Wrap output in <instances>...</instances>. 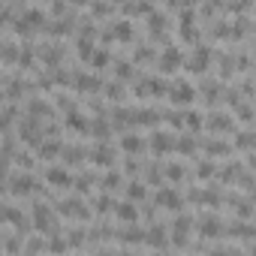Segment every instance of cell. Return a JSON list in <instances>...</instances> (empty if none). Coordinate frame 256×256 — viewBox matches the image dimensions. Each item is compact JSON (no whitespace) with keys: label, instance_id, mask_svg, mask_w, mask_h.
Returning a JSON list of instances; mask_svg holds the SVG:
<instances>
[{"label":"cell","instance_id":"1","mask_svg":"<svg viewBox=\"0 0 256 256\" xmlns=\"http://www.w3.org/2000/svg\"><path fill=\"white\" fill-rule=\"evenodd\" d=\"M34 223H36L40 232H54L58 229V220H54V214H52V208L46 202H36L34 205Z\"/></svg>","mask_w":256,"mask_h":256},{"label":"cell","instance_id":"2","mask_svg":"<svg viewBox=\"0 0 256 256\" xmlns=\"http://www.w3.org/2000/svg\"><path fill=\"white\" fill-rule=\"evenodd\" d=\"M169 96H172L175 106H190V102L196 100V88H193L190 82H175L172 90H169Z\"/></svg>","mask_w":256,"mask_h":256},{"label":"cell","instance_id":"3","mask_svg":"<svg viewBox=\"0 0 256 256\" xmlns=\"http://www.w3.org/2000/svg\"><path fill=\"white\" fill-rule=\"evenodd\" d=\"M205 126H208L211 133H229V130H235L232 114H226V112H214V114H208Z\"/></svg>","mask_w":256,"mask_h":256},{"label":"cell","instance_id":"4","mask_svg":"<svg viewBox=\"0 0 256 256\" xmlns=\"http://www.w3.org/2000/svg\"><path fill=\"white\" fill-rule=\"evenodd\" d=\"M208 60H211V52H208L205 46H196V52H193V58H190L187 64H190V70H196V72H205Z\"/></svg>","mask_w":256,"mask_h":256},{"label":"cell","instance_id":"5","mask_svg":"<svg viewBox=\"0 0 256 256\" xmlns=\"http://www.w3.org/2000/svg\"><path fill=\"white\" fill-rule=\"evenodd\" d=\"M157 202H160L163 208L178 211V208H181V193H178V190H172V187H166V190H160V193H157Z\"/></svg>","mask_w":256,"mask_h":256},{"label":"cell","instance_id":"6","mask_svg":"<svg viewBox=\"0 0 256 256\" xmlns=\"http://www.w3.org/2000/svg\"><path fill=\"white\" fill-rule=\"evenodd\" d=\"M199 232H202L205 238H217L223 229H220V220H217L214 214H208V217H202V220H199Z\"/></svg>","mask_w":256,"mask_h":256},{"label":"cell","instance_id":"7","mask_svg":"<svg viewBox=\"0 0 256 256\" xmlns=\"http://www.w3.org/2000/svg\"><path fill=\"white\" fill-rule=\"evenodd\" d=\"M187 232H190V220H187V217H178V220H175V232H172L169 241L178 244V247H184V244H187Z\"/></svg>","mask_w":256,"mask_h":256},{"label":"cell","instance_id":"8","mask_svg":"<svg viewBox=\"0 0 256 256\" xmlns=\"http://www.w3.org/2000/svg\"><path fill=\"white\" fill-rule=\"evenodd\" d=\"M172 145H175L172 133H154V136H151V148H154L157 154H166V151H172Z\"/></svg>","mask_w":256,"mask_h":256},{"label":"cell","instance_id":"9","mask_svg":"<svg viewBox=\"0 0 256 256\" xmlns=\"http://www.w3.org/2000/svg\"><path fill=\"white\" fill-rule=\"evenodd\" d=\"M120 145H124V151H126V154H139V151L145 148V139H142L139 133H126V136L120 139Z\"/></svg>","mask_w":256,"mask_h":256},{"label":"cell","instance_id":"10","mask_svg":"<svg viewBox=\"0 0 256 256\" xmlns=\"http://www.w3.org/2000/svg\"><path fill=\"white\" fill-rule=\"evenodd\" d=\"M145 241L151 244V247H166V241H169V235H166V229H148L145 232Z\"/></svg>","mask_w":256,"mask_h":256},{"label":"cell","instance_id":"11","mask_svg":"<svg viewBox=\"0 0 256 256\" xmlns=\"http://www.w3.org/2000/svg\"><path fill=\"white\" fill-rule=\"evenodd\" d=\"M184 124H187V130H193V133H196V130H202V114L187 108V112H181V126H184Z\"/></svg>","mask_w":256,"mask_h":256},{"label":"cell","instance_id":"12","mask_svg":"<svg viewBox=\"0 0 256 256\" xmlns=\"http://www.w3.org/2000/svg\"><path fill=\"white\" fill-rule=\"evenodd\" d=\"M178 64H184L181 52H178L175 46H166V52H163V66H166V70H172V66H178Z\"/></svg>","mask_w":256,"mask_h":256},{"label":"cell","instance_id":"13","mask_svg":"<svg viewBox=\"0 0 256 256\" xmlns=\"http://www.w3.org/2000/svg\"><path fill=\"white\" fill-rule=\"evenodd\" d=\"M118 217H120L124 223H136L139 211H136V205H133V202H124V205H118Z\"/></svg>","mask_w":256,"mask_h":256},{"label":"cell","instance_id":"14","mask_svg":"<svg viewBox=\"0 0 256 256\" xmlns=\"http://www.w3.org/2000/svg\"><path fill=\"white\" fill-rule=\"evenodd\" d=\"M52 184H58V187H66L70 184V172L66 169H60V166H54V169H48V175H46Z\"/></svg>","mask_w":256,"mask_h":256},{"label":"cell","instance_id":"15","mask_svg":"<svg viewBox=\"0 0 256 256\" xmlns=\"http://www.w3.org/2000/svg\"><path fill=\"white\" fill-rule=\"evenodd\" d=\"M112 36H118V40H130V36H133V28H130V22H126V18L114 22V28H112Z\"/></svg>","mask_w":256,"mask_h":256},{"label":"cell","instance_id":"16","mask_svg":"<svg viewBox=\"0 0 256 256\" xmlns=\"http://www.w3.org/2000/svg\"><path fill=\"white\" fill-rule=\"evenodd\" d=\"M12 190H16L18 196H28V193L34 190V178H28V175H18V178L12 181Z\"/></svg>","mask_w":256,"mask_h":256},{"label":"cell","instance_id":"17","mask_svg":"<svg viewBox=\"0 0 256 256\" xmlns=\"http://www.w3.org/2000/svg\"><path fill=\"white\" fill-rule=\"evenodd\" d=\"M205 151H208V154H211V157H220V154H229V151H232V148H229V145H226V142H223V139H211V142H208V145H205Z\"/></svg>","mask_w":256,"mask_h":256},{"label":"cell","instance_id":"18","mask_svg":"<svg viewBox=\"0 0 256 256\" xmlns=\"http://www.w3.org/2000/svg\"><path fill=\"white\" fill-rule=\"evenodd\" d=\"M190 199H193V202H208V205H217V202H220V196L211 193V190H193Z\"/></svg>","mask_w":256,"mask_h":256},{"label":"cell","instance_id":"19","mask_svg":"<svg viewBox=\"0 0 256 256\" xmlns=\"http://www.w3.org/2000/svg\"><path fill=\"white\" fill-rule=\"evenodd\" d=\"M120 238H124V244H139V241H145V232H139V229H124Z\"/></svg>","mask_w":256,"mask_h":256},{"label":"cell","instance_id":"20","mask_svg":"<svg viewBox=\"0 0 256 256\" xmlns=\"http://www.w3.org/2000/svg\"><path fill=\"white\" fill-rule=\"evenodd\" d=\"M163 175H166L169 181H181V178H184V166H181V163H169Z\"/></svg>","mask_w":256,"mask_h":256},{"label":"cell","instance_id":"21","mask_svg":"<svg viewBox=\"0 0 256 256\" xmlns=\"http://www.w3.org/2000/svg\"><path fill=\"white\" fill-rule=\"evenodd\" d=\"M232 235H238V238H244V241H250L253 238V229L247 226V223H232V229H229Z\"/></svg>","mask_w":256,"mask_h":256},{"label":"cell","instance_id":"22","mask_svg":"<svg viewBox=\"0 0 256 256\" xmlns=\"http://www.w3.org/2000/svg\"><path fill=\"white\" fill-rule=\"evenodd\" d=\"M126 196H130V202L145 199V184H126Z\"/></svg>","mask_w":256,"mask_h":256},{"label":"cell","instance_id":"23","mask_svg":"<svg viewBox=\"0 0 256 256\" xmlns=\"http://www.w3.org/2000/svg\"><path fill=\"white\" fill-rule=\"evenodd\" d=\"M235 142H238V148H241V151H250V148H253V133H250V130H244V133H238V139H235Z\"/></svg>","mask_w":256,"mask_h":256},{"label":"cell","instance_id":"24","mask_svg":"<svg viewBox=\"0 0 256 256\" xmlns=\"http://www.w3.org/2000/svg\"><path fill=\"white\" fill-rule=\"evenodd\" d=\"M175 148H178L181 154H193V148H196V145H193V139H190V136H181V139L175 142Z\"/></svg>","mask_w":256,"mask_h":256},{"label":"cell","instance_id":"25","mask_svg":"<svg viewBox=\"0 0 256 256\" xmlns=\"http://www.w3.org/2000/svg\"><path fill=\"white\" fill-rule=\"evenodd\" d=\"M94 160H96V163H106V166H108V163L114 160V154H112L108 148H96V151H94Z\"/></svg>","mask_w":256,"mask_h":256},{"label":"cell","instance_id":"26","mask_svg":"<svg viewBox=\"0 0 256 256\" xmlns=\"http://www.w3.org/2000/svg\"><path fill=\"white\" fill-rule=\"evenodd\" d=\"M90 60H94V66H106V64H108V52H106V48L90 52Z\"/></svg>","mask_w":256,"mask_h":256},{"label":"cell","instance_id":"27","mask_svg":"<svg viewBox=\"0 0 256 256\" xmlns=\"http://www.w3.org/2000/svg\"><path fill=\"white\" fill-rule=\"evenodd\" d=\"M202 90L208 94L205 100H217V94H220V82H205V84H202Z\"/></svg>","mask_w":256,"mask_h":256},{"label":"cell","instance_id":"28","mask_svg":"<svg viewBox=\"0 0 256 256\" xmlns=\"http://www.w3.org/2000/svg\"><path fill=\"white\" fill-rule=\"evenodd\" d=\"M70 126H72V130H78V133H84V130H88V124H84V118H82V114H70Z\"/></svg>","mask_w":256,"mask_h":256},{"label":"cell","instance_id":"29","mask_svg":"<svg viewBox=\"0 0 256 256\" xmlns=\"http://www.w3.org/2000/svg\"><path fill=\"white\" fill-rule=\"evenodd\" d=\"M58 151H60V142H46V148H40L42 157H54Z\"/></svg>","mask_w":256,"mask_h":256},{"label":"cell","instance_id":"30","mask_svg":"<svg viewBox=\"0 0 256 256\" xmlns=\"http://www.w3.org/2000/svg\"><path fill=\"white\" fill-rule=\"evenodd\" d=\"M208 175H214V163L208 160V163H199V178H208Z\"/></svg>","mask_w":256,"mask_h":256},{"label":"cell","instance_id":"31","mask_svg":"<svg viewBox=\"0 0 256 256\" xmlns=\"http://www.w3.org/2000/svg\"><path fill=\"white\" fill-rule=\"evenodd\" d=\"M90 12H96V16H106V12H112V6H108V4H94V6H90Z\"/></svg>","mask_w":256,"mask_h":256},{"label":"cell","instance_id":"32","mask_svg":"<svg viewBox=\"0 0 256 256\" xmlns=\"http://www.w3.org/2000/svg\"><path fill=\"white\" fill-rule=\"evenodd\" d=\"M48 247H52L54 253H60V250H66V241H64V238H52V244H48Z\"/></svg>","mask_w":256,"mask_h":256},{"label":"cell","instance_id":"33","mask_svg":"<svg viewBox=\"0 0 256 256\" xmlns=\"http://www.w3.org/2000/svg\"><path fill=\"white\" fill-rule=\"evenodd\" d=\"M102 184H106V187H118V184H120V175H106Z\"/></svg>","mask_w":256,"mask_h":256},{"label":"cell","instance_id":"34","mask_svg":"<svg viewBox=\"0 0 256 256\" xmlns=\"http://www.w3.org/2000/svg\"><path fill=\"white\" fill-rule=\"evenodd\" d=\"M108 205H112V202H108V196H100V199H96V208H100V211H106Z\"/></svg>","mask_w":256,"mask_h":256},{"label":"cell","instance_id":"35","mask_svg":"<svg viewBox=\"0 0 256 256\" xmlns=\"http://www.w3.org/2000/svg\"><path fill=\"white\" fill-rule=\"evenodd\" d=\"M18 247H22V244H18V238H16V235H12V238H6V250H18Z\"/></svg>","mask_w":256,"mask_h":256},{"label":"cell","instance_id":"36","mask_svg":"<svg viewBox=\"0 0 256 256\" xmlns=\"http://www.w3.org/2000/svg\"><path fill=\"white\" fill-rule=\"evenodd\" d=\"M208 256H232V250H211Z\"/></svg>","mask_w":256,"mask_h":256},{"label":"cell","instance_id":"37","mask_svg":"<svg viewBox=\"0 0 256 256\" xmlns=\"http://www.w3.org/2000/svg\"><path fill=\"white\" fill-rule=\"evenodd\" d=\"M154 256H166V253H154Z\"/></svg>","mask_w":256,"mask_h":256}]
</instances>
